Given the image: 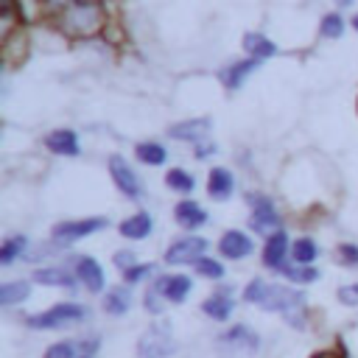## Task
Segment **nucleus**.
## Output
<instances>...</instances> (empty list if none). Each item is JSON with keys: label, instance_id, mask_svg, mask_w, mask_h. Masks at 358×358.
Masks as SVG:
<instances>
[{"label": "nucleus", "instance_id": "obj_14", "mask_svg": "<svg viewBox=\"0 0 358 358\" xmlns=\"http://www.w3.org/2000/svg\"><path fill=\"white\" fill-rule=\"evenodd\" d=\"M285 252H288V235L280 229V232H271L268 241H266V249H263V260L268 268H282V260H285Z\"/></svg>", "mask_w": 358, "mask_h": 358}, {"label": "nucleus", "instance_id": "obj_2", "mask_svg": "<svg viewBox=\"0 0 358 358\" xmlns=\"http://www.w3.org/2000/svg\"><path fill=\"white\" fill-rule=\"evenodd\" d=\"M173 350H176V338H173V330L165 319L154 322L137 341L140 358H168V355H173Z\"/></svg>", "mask_w": 358, "mask_h": 358}, {"label": "nucleus", "instance_id": "obj_36", "mask_svg": "<svg viewBox=\"0 0 358 358\" xmlns=\"http://www.w3.org/2000/svg\"><path fill=\"white\" fill-rule=\"evenodd\" d=\"M145 308H148V313H162V294L157 288H151L145 294Z\"/></svg>", "mask_w": 358, "mask_h": 358}, {"label": "nucleus", "instance_id": "obj_27", "mask_svg": "<svg viewBox=\"0 0 358 358\" xmlns=\"http://www.w3.org/2000/svg\"><path fill=\"white\" fill-rule=\"evenodd\" d=\"M165 182H168V187H173L179 193H190L196 187V179L187 171H182V168H171L168 176H165Z\"/></svg>", "mask_w": 358, "mask_h": 358}, {"label": "nucleus", "instance_id": "obj_17", "mask_svg": "<svg viewBox=\"0 0 358 358\" xmlns=\"http://www.w3.org/2000/svg\"><path fill=\"white\" fill-rule=\"evenodd\" d=\"M173 215H176V221H179L185 229H196V227H201V224L207 221V213H204L196 201H190V199L179 201V204L173 207Z\"/></svg>", "mask_w": 358, "mask_h": 358}, {"label": "nucleus", "instance_id": "obj_13", "mask_svg": "<svg viewBox=\"0 0 358 358\" xmlns=\"http://www.w3.org/2000/svg\"><path fill=\"white\" fill-rule=\"evenodd\" d=\"M235 190V176L232 171L227 168H213L210 171V179H207V193L215 199V201H227Z\"/></svg>", "mask_w": 358, "mask_h": 358}, {"label": "nucleus", "instance_id": "obj_35", "mask_svg": "<svg viewBox=\"0 0 358 358\" xmlns=\"http://www.w3.org/2000/svg\"><path fill=\"white\" fill-rule=\"evenodd\" d=\"M338 257H341V263H347V266H358V246L341 243V246H338Z\"/></svg>", "mask_w": 358, "mask_h": 358}, {"label": "nucleus", "instance_id": "obj_4", "mask_svg": "<svg viewBox=\"0 0 358 358\" xmlns=\"http://www.w3.org/2000/svg\"><path fill=\"white\" fill-rule=\"evenodd\" d=\"M109 173H112L115 185H117V190H120L123 196H129V199H137V196L143 193L140 176L131 171V165H129V162H126L120 154H112V157H109Z\"/></svg>", "mask_w": 358, "mask_h": 358}, {"label": "nucleus", "instance_id": "obj_3", "mask_svg": "<svg viewBox=\"0 0 358 358\" xmlns=\"http://www.w3.org/2000/svg\"><path fill=\"white\" fill-rule=\"evenodd\" d=\"M87 316V308L78 305V302H59L53 305L50 310L45 313H36L28 319V327H36V330H48V327H67V324H76Z\"/></svg>", "mask_w": 358, "mask_h": 358}, {"label": "nucleus", "instance_id": "obj_31", "mask_svg": "<svg viewBox=\"0 0 358 358\" xmlns=\"http://www.w3.org/2000/svg\"><path fill=\"white\" fill-rule=\"evenodd\" d=\"M322 34H324L327 39H338V36L344 34V20H341L338 14H327V17L322 20Z\"/></svg>", "mask_w": 358, "mask_h": 358}, {"label": "nucleus", "instance_id": "obj_23", "mask_svg": "<svg viewBox=\"0 0 358 358\" xmlns=\"http://www.w3.org/2000/svg\"><path fill=\"white\" fill-rule=\"evenodd\" d=\"M131 305V294L126 288H112L106 296H103V310L112 313V316H123Z\"/></svg>", "mask_w": 358, "mask_h": 358}, {"label": "nucleus", "instance_id": "obj_18", "mask_svg": "<svg viewBox=\"0 0 358 358\" xmlns=\"http://www.w3.org/2000/svg\"><path fill=\"white\" fill-rule=\"evenodd\" d=\"M34 280L36 282H45V285H64V288H76V277L62 268V266H45V268H36L34 271Z\"/></svg>", "mask_w": 358, "mask_h": 358}, {"label": "nucleus", "instance_id": "obj_5", "mask_svg": "<svg viewBox=\"0 0 358 358\" xmlns=\"http://www.w3.org/2000/svg\"><path fill=\"white\" fill-rule=\"evenodd\" d=\"M207 252V241L204 238H182L176 243H171V249L165 252V260L171 266H182V263H199Z\"/></svg>", "mask_w": 358, "mask_h": 358}, {"label": "nucleus", "instance_id": "obj_25", "mask_svg": "<svg viewBox=\"0 0 358 358\" xmlns=\"http://www.w3.org/2000/svg\"><path fill=\"white\" fill-rule=\"evenodd\" d=\"M316 255H319V249H316V243H313L310 238H299V241H294V243H291V257H294L299 266L313 263V260H316Z\"/></svg>", "mask_w": 358, "mask_h": 358}, {"label": "nucleus", "instance_id": "obj_38", "mask_svg": "<svg viewBox=\"0 0 358 358\" xmlns=\"http://www.w3.org/2000/svg\"><path fill=\"white\" fill-rule=\"evenodd\" d=\"M115 263H117L123 271H129V268L134 266V252H117V255H115Z\"/></svg>", "mask_w": 358, "mask_h": 358}, {"label": "nucleus", "instance_id": "obj_30", "mask_svg": "<svg viewBox=\"0 0 358 358\" xmlns=\"http://www.w3.org/2000/svg\"><path fill=\"white\" fill-rule=\"evenodd\" d=\"M196 271H199L201 277H210V280H221V277H224V266H221L218 260H213V257H201V260L196 263Z\"/></svg>", "mask_w": 358, "mask_h": 358}, {"label": "nucleus", "instance_id": "obj_29", "mask_svg": "<svg viewBox=\"0 0 358 358\" xmlns=\"http://www.w3.org/2000/svg\"><path fill=\"white\" fill-rule=\"evenodd\" d=\"M280 271L291 282H313V280H319V271L316 268H308V266H282Z\"/></svg>", "mask_w": 358, "mask_h": 358}, {"label": "nucleus", "instance_id": "obj_26", "mask_svg": "<svg viewBox=\"0 0 358 358\" xmlns=\"http://www.w3.org/2000/svg\"><path fill=\"white\" fill-rule=\"evenodd\" d=\"M25 296H28V282H22V280L0 285V305H14V302H22Z\"/></svg>", "mask_w": 358, "mask_h": 358}, {"label": "nucleus", "instance_id": "obj_24", "mask_svg": "<svg viewBox=\"0 0 358 358\" xmlns=\"http://www.w3.org/2000/svg\"><path fill=\"white\" fill-rule=\"evenodd\" d=\"M134 154H137V159L145 162V165H162L165 157H168L165 148H162L159 143H151V140H148V143H140V145L134 148Z\"/></svg>", "mask_w": 358, "mask_h": 358}, {"label": "nucleus", "instance_id": "obj_19", "mask_svg": "<svg viewBox=\"0 0 358 358\" xmlns=\"http://www.w3.org/2000/svg\"><path fill=\"white\" fill-rule=\"evenodd\" d=\"M151 232V215L148 213H134L129 215L123 224H120V235L123 238H131V241H140Z\"/></svg>", "mask_w": 358, "mask_h": 358}, {"label": "nucleus", "instance_id": "obj_22", "mask_svg": "<svg viewBox=\"0 0 358 358\" xmlns=\"http://www.w3.org/2000/svg\"><path fill=\"white\" fill-rule=\"evenodd\" d=\"M221 341H224L227 347H241V350H246V347H249V350H255V347H257V336H255L246 324H235L232 330H227V333H224V338H221Z\"/></svg>", "mask_w": 358, "mask_h": 358}, {"label": "nucleus", "instance_id": "obj_32", "mask_svg": "<svg viewBox=\"0 0 358 358\" xmlns=\"http://www.w3.org/2000/svg\"><path fill=\"white\" fill-rule=\"evenodd\" d=\"M45 358H76V344L73 341H59V344L48 347Z\"/></svg>", "mask_w": 358, "mask_h": 358}, {"label": "nucleus", "instance_id": "obj_11", "mask_svg": "<svg viewBox=\"0 0 358 358\" xmlns=\"http://www.w3.org/2000/svg\"><path fill=\"white\" fill-rule=\"evenodd\" d=\"M76 277L87 285V291H92V294L103 291L106 277H103V268L98 266L95 257H78V263H76Z\"/></svg>", "mask_w": 358, "mask_h": 358}, {"label": "nucleus", "instance_id": "obj_1", "mask_svg": "<svg viewBox=\"0 0 358 358\" xmlns=\"http://www.w3.org/2000/svg\"><path fill=\"white\" fill-rule=\"evenodd\" d=\"M62 28L76 34V36H87V34H95L103 22V8L101 6H90V3H70L62 8V17H59Z\"/></svg>", "mask_w": 358, "mask_h": 358}, {"label": "nucleus", "instance_id": "obj_37", "mask_svg": "<svg viewBox=\"0 0 358 358\" xmlns=\"http://www.w3.org/2000/svg\"><path fill=\"white\" fill-rule=\"evenodd\" d=\"M338 302L341 305H358V282L355 285H344L338 291Z\"/></svg>", "mask_w": 358, "mask_h": 358}, {"label": "nucleus", "instance_id": "obj_6", "mask_svg": "<svg viewBox=\"0 0 358 358\" xmlns=\"http://www.w3.org/2000/svg\"><path fill=\"white\" fill-rule=\"evenodd\" d=\"M106 227V218H84V221H64L53 229V238L59 243H70V241H78L84 235H92L98 229Z\"/></svg>", "mask_w": 358, "mask_h": 358}, {"label": "nucleus", "instance_id": "obj_7", "mask_svg": "<svg viewBox=\"0 0 358 358\" xmlns=\"http://www.w3.org/2000/svg\"><path fill=\"white\" fill-rule=\"evenodd\" d=\"M294 305H302V294L299 291H291L285 285H266L260 308H266V310H291Z\"/></svg>", "mask_w": 358, "mask_h": 358}, {"label": "nucleus", "instance_id": "obj_20", "mask_svg": "<svg viewBox=\"0 0 358 358\" xmlns=\"http://www.w3.org/2000/svg\"><path fill=\"white\" fill-rule=\"evenodd\" d=\"M260 62H255V59H246V62H235V64H229V67H224L221 70V81L229 87V90H238L241 87V81L257 67Z\"/></svg>", "mask_w": 358, "mask_h": 358}, {"label": "nucleus", "instance_id": "obj_33", "mask_svg": "<svg viewBox=\"0 0 358 358\" xmlns=\"http://www.w3.org/2000/svg\"><path fill=\"white\" fill-rule=\"evenodd\" d=\"M266 285H268V282H263V280H252V282L246 285V291H243V299H246V302H255V305H260Z\"/></svg>", "mask_w": 358, "mask_h": 358}, {"label": "nucleus", "instance_id": "obj_12", "mask_svg": "<svg viewBox=\"0 0 358 358\" xmlns=\"http://www.w3.org/2000/svg\"><path fill=\"white\" fill-rule=\"evenodd\" d=\"M45 145L48 151L53 154H62V157H76L78 154V134L70 131V129H56L45 137Z\"/></svg>", "mask_w": 358, "mask_h": 358}, {"label": "nucleus", "instance_id": "obj_39", "mask_svg": "<svg viewBox=\"0 0 358 358\" xmlns=\"http://www.w3.org/2000/svg\"><path fill=\"white\" fill-rule=\"evenodd\" d=\"M213 148H215V145H213V143H204V145H201V143H199V145H196V157H199V159H204V157H207V154H213Z\"/></svg>", "mask_w": 358, "mask_h": 358}, {"label": "nucleus", "instance_id": "obj_41", "mask_svg": "<svg viewBox=\"0 0 358 358\" xmlns=\"http://www.w3.org/2000/svg\"><path fill=\"white\" fill-rule=\"evenodd\" d=\"M81 358H92V355H81Z\"/></svg>", "mask_w": 358, "mask_h": 358}, {"label": "nucleus", "instance_id": "obj_9", "mask_svg": "<svg viewBox=\"0 0 358 358\" xmlns=\"http://www.w3.org/2000/svg\"><path fill=\"white\" fill-rule=\"evenodd\" d=\"M154 288L168 302H185L187 294H190V277L187 274H165V277H159L154 282Z\"/></svg>", "mask_w": 358, "mask_h": 358}, {"label": "nucleus", "instance_id": "obj_34", "mask_svg": "<svg viewBox=\"0 0 358 358\" xmlns=\"http://www.w3.org/2000/svg\"><path fill=\"white\" fill-rule=\"evenodd\" d=\"M151 268H154V266H148V263H143V266L134 263L129 271H123V277H126V282H140L145 274H151Z\"/></svg>", "mask_w": 358, "mask_h": 358}, {"label": "nucleus", "instance_id": "obj_40", "mask_svg": "<svg viewBox=\"0 0 358 358\" xmlns=\"http://www.w3.org/2000/svg\"><path fill=\"white\" fill-rule=\"evenodd\" d=\"M352 25H355V31H358V14H355V20H352Z\"/></svg>", "mask_w": 358, "mask_h": 358}, {"label": "nucleus", "instance_id": "obj_8", "mask_svg": "<svg viewBox=\"0 0 358 358\" xmlns=\"http://www.w3.org/2000/svg\"><path fill=\"white\" fill-rule=\"evenodd\" d=\"M277 227H280V215H277L274 204L268 199H263V196H255L252 199V229L268 235V229L280 232Z\"/></svg>", "mask_w": 358, "mask_h": 358}, {"label": "nucleus", "instance_id": "obj_16", "mask_svg": "<svg viewBox=\"0 0 358 358\" xmlns=\"http://www.w3.org/2000/svg\"><path fill=\"white\" fill-rule=\"evenodd\" d=\"M210 131V120L207 117H196V120H185V123H176L171 126V137L176 140H190V143H201Z\"/></svg>", "mask_w": 358, "mask_h": 358}, {"label": "nucleus", "instance_id": "obj_10", "mask_svg": "<svg viewBox=\"0 0 358 358\" xmlns=\"http://www.w3.org/2000/svg\"><path fill=\"white\" fill-rule=\"evenodd\" d=\"M221 255L229 257V260H241V257H249L252 255V238L246 232H238V229H229L221 235V243H218Z\"/></svg>", "mask_w": 358, "mask_h": 358}, {"label": "nucleus", "instance_id": "obj_15", "mask_svg": "<svg viewBox=\"0 0 358 358\" xmlns=\"http://www.w3.org/2000/svg\"><path fill=\"white\" fill-rule=\"evenodd\" d=\"M201 310L210 316V319H215V322H224V319H229L232 316V296H229V288L224 291H215L213 296H207L204 302H201Z\"/></svg>", "mask_w": 358, "mask_h": 358}, {"label": "nucleus", "instance_id": "obj_28", "mask_svg": "<svg viewBox=\"0 0 358 358\" xmlns=\"http://www.w3.org/2000/svg\"><path fill=\"white\" fill-rule=\"evenodd\" d=\"M20 252H25V238L22 235H11V238H6V243L0 246V263H14V257L20 255Z\"/></svg>", "mask_w": 358, "mask_h": 358}, {"label": "nucleus", "instance_id": "obj_21", "mask_svg": "<svg viewBox=\"0 0 358 358\" xmlns=\"http://www.w3.org/2000/svg\"><path fill=\"white\" fill-rule=\"evenodd\" d=\"M243 48H246V53H249L255 62H260V59H266V56H274V53H277L274 42H271V39H266L263 34H246V36H243Z\"/></svg>", "mask_w": 358, "mask_h": 358}]
</instances>
